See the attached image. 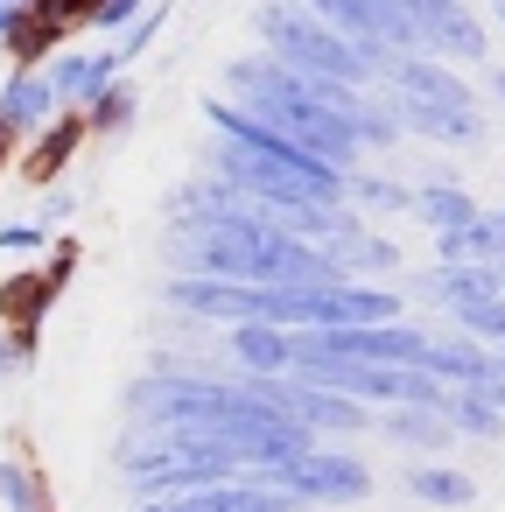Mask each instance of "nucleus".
Here are the masks:
<instances>
[{
	"mask_svg": "<svg viewBox=\"0 0 505 512\" xmlns=\"http://www.w3.org/2000/svg\"><path fill=\"white\" fill-rule=\"evenodd\" d=\"M0 141H8V127H0Z\"/></svg>",
	"mask_w": 505,
	"mask_h": 512,
	"instance_id": "3",
	"label": "nucleus"
},
{
	"mask_svg": "<svg viewBox=\"0 0 505 512\" xmlns=\"http://www.w3.org/2000/svg\"><path fill=\"white\" fill-rule=\"evenodd\" d=\"M71 141H78V127H57V134H50V148L36 155V169H29V176H50V169H57L64 155H71Z\"/></svg>",
	"mask_w": 505,
	"mask_h": 512,
	"instance_id": "2",
	"label": "nucleus"
},
{
	"mask_svg": "<svg viewBox=\"0 0 505 512\" xmlns=\"http://www.w3.org/2000/svg\"><path fill=\"white\" fill-rule=\"evenodd\" d=\"M414 491H428V498H442V505H463V498H470V484H463V477H449V470L414 477Z\"/></svg>",
	"mask_w": 505,
	"mask_h": 512,
	"instance_id": "1",
	"label": "nucleus"
}]
</instances>
